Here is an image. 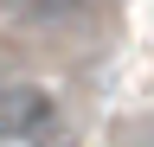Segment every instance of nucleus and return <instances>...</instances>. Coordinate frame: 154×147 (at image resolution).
Returning <instances> with one entry per match:
<instances>
[{
    "mask_svg": "<svg viewBox=\"0 0 154 147\" xmlns=\"http://www.w3.org/2000/svg\"><path fill=\"white\" fill-rule=\"evenodd\" d=\"M58 128V96L45 83H0V141H38Z\"/></svg>",
    "mask_w": 154,
    "mask_h": 147,
    "instance_id": "1",
    "label": "nucleus"
},
{
    "mask_svg": "<svg viewBox=\"0 0 154 147\" xmlns=\"http://www.w3.org/2000/svg\"><path fill=\"white\" fill-rule=\"evenodd\" d=\"M26 7L38 13V19H71V13H84L90 0H26Z\"/></svg>",
    "mask_w": 154,
    "mask_h": 147,
    "instance_id": "2",
    "label": "nucleus"
}]
</instances>
